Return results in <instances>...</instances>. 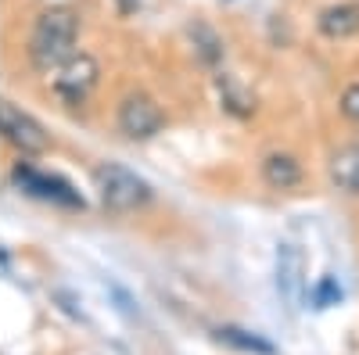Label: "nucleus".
Here are the masks:
<instances>
[{
	"instance_id": "5",
	"label": "nucleus",
	"mask_w": 359,
	"mask_h": 355,
	"mask_svg": "<svg viewBox=\"0 0 359 355\" xmlns=\"http://www.w3.org/2000/svg\"><path fill=\"white\" fill-rule=\"evenodd\" d=\"M97 83V62L90 54H72L62 69H54V94L65 104H83Z\"/></svg>"
},
{
	"instance_id": "12",
	"label": "nucleus",
	"mask_w": 359,
	"mask_h": 355,
	"mask_svg": "<svg viewBox=\"0 0 359 355\" xmlns=\"http://www.w3.org/2000/svg\"><path fill=\"white\" fill-rule=\"evenodd\" d=\"M118 8H123V11H133V8H137V0H118Z\"/></svg>"
},
{
	"instance_id": "2",
	"label": "nucleus",
	"mask_w": 359,
	"mask_h": 355,
	"mask_svg": "<svg viewBox=\"0 0 359 355\" xmlns=\"http://www.w3.org/2000/svg\"><path fill=\"white\" fill-rule=\"evenodd\" d=\"M94 187L108 212H137L151 201V187L133 169L115 165V162H104L94 169Z\"/></svg>"
},
{
	"instance_id": "8",
	"label": "nucleus",
	"mask_w": 359,
	"mask_h": 355,
	"mask_svg": "<svg viewBox=\"0 0 359 355\" xmlns=\"http://www.w3.org/2000/svg\"><path fill=\"white\" fill-rule=\"evenodd\" d=\"M331 180L345 194H359V144H348L331 158Z\"/></svg>"
},
{
	"instance_id": "10",
	"label": "nucleus",
	"mask_w": 359,
	"mask_h": 355,
	"mask_svg": "<svg viewBox=\"0 0 359 355\" xmlns=\"http://www.w3.org/2000/svg\"><path fill=\"white\" fill-rule=\"evenodd\" d=\"M219 341L241 348V351H255V355H277V348L269 344V341H262V337H255V334H248V330H237V327H223V330H219Z\"/></svg>"
},
{
	"instance_id": "7",
	"label": "nucleus",
	"mask_w": 359,
	"mask_h": 355,
	"mask_svg": "<svg viewBox=\"0 0 359 355\" xmlns=\"http://www.w3.org/2000/svg\"><path fill=\"white\" fill-rule=\"evenodd\" d=\"M320 33L331 40H345L359 33V4H334L320 15Z\"/></svg>"
},
{
	"instance_id": "11",
	"label": "nucleus",
	"mask_w": 359,
	"mask_h": 355,
	"mask_svg": "<svg viewBox=\"0 0 359 355\" xmlns=\"http://www.w3.org/2000/svg\"><path fill=\"white\" fill-rule=\"evenodd\" d=\"M341 111L352 118V123H359V83L345 90V97H341Z\"/></svg>"
},
{
	"instance_id": "9",
	"label": "nucleus",
	"mask_w": 359,
	"mask_h": 355,
	"mask_svg": "<svg viewBox=\"0 0 359 355\" xmlns=\"http://www.w3.org/2000/svg\"><path fill=\"white\" fill-rule=\"evenodd\" d=\"M262 176L273 190H291L302 183V169H298V162L291 155H269L262 162Z\"/></svg>"
},
{
	"instance_id": "3",
	"label": "nucleus",
	"mask_w": 359,
	"mask_h": 355,
	"mask_svg": "<svg viewBox=\"0 0 359 355\" xmlns=\"http://www.w3.org/2000/svg\"><path fill=\"white\" fill-rule=\"evenodd\" d=\"M11 180L25 190V194H33L40 201H50V204H65V209H83V197L72 190V183H65L62 176H50V172H40L33 165H15L11 172Z\"/></svg>"
},
{
	"instance_id": "6",
	"label": "nucleus",
	"mask_w": 359,
	"mask_h": 355,
	"mask_svg": "<svg viewBox=\"0 0 359 355\" xmlns=\"http://www.w3.org/2000/svg\"><path fill=\"white\" fill-rule=\"evenodd\" d=\"M162 126H165V115L147 94H130L118 108V130L130 140H151L155 133H162Z\"/></svg>"
},
{
	"instance_id": "1",
	"label": "nucleus",
	"mask_w": 359,
	"mask_h": 355,
	"mask_svg": "<svg viewBox=\"0 0 359 355\" xmlns=\"http://www.w3.org/2000/svg\"><path fill=\"white\" fill-rule=\"evenodd\" d=\"M76 36H79V25H76L72 11H65V8L43 11L33 25V36H29V57H33V65L40 72L62 69L76 54Z\"/></svg>"
},
{
	"instance_id": "4",
	"label": "nucleus",
	"mask_w": 359,
	"mask_h": 355,
	"mask_svg": "<svg viewBox=\"0 0 359 355\" xmlns=\"http://www.w3.org/2000/svg\"><path fill=\"white\" fill-rule=\"evenodd\" d=\"M0 133L11 147H18L22 155H40L47 151V133L33 115H25L11 101H0Z\"/></svg>"
}]
</instances>
